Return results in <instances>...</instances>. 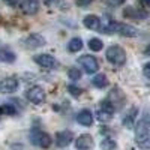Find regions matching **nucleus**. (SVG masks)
Instances as JSON below:
<instances>
[{"label":"nucleus","instance_id":"f8f14e48","mask_svg":"<svg viewBox=\"0 0 150 150\" xmlns=\"http://www.w3.org/2000/svg\"><path fill=\"white\" fill-rule=\"evenodd\" d=\"M21 11L27 15H35L39 11V0H23Z\"/></svg>","mask_w":150,"mask_h":150},{"label":"nucleus","instance_id":"cd10ccee","mask_svg":"<svg viewBox=\"0 0 150 150\" xmlns=\"http://www.w3.org/2000/svg\"><path fill=\"white\" fill-rule=\"evenodd\" d=\"M92 2H93V0H75V3H77L80 8H87Z\"/></svg>","mask_w":150,"mask_h":150},{"label":"nucleus","instance_id":"1a4fd4ad","mask_svg":"<svg viewBox=\"0 0 150 150\" xmlns=\"http://www.w3.org/2000/svg\"><path fill=\"white\" fill-rule=\"evenodd\" d=\"M17 89H18V80L15 77H6L0 81V93L11 95L17 92Z\"/></svg>","mask_w":150,"mask_h":150},{"label":"nucleus","instance_id":"39448f33","mask_svg":"<svg viewBox=\"0 0 150 150\" xmlns=\"http://www.w3.org/2000/svg\"><path fill=\"white\" fill-rule=\"evenodd\" d=\"M45 96H47L45 90L42 89V87H39V86H33V87H30V89L26 92V98L29 99L32 104H36V105L42 104L45 101Z\"/></svg>","mask_w":150,"mask_h":150},{"label":"nucleus","instance_id":"f03ea898","mask_svg":"<svg viewBox=\"0 0 150 150\" xmlns=\"http://www.w3.org/2000/svg\"><path fill=\"white\" fill-rule=\"evenodd\" d=\"M105 57L110 63H112L114 66H122L126 63V51L120 47V45H111L107 48Z\"/></svg>","mask_w":150,"mask_h":150},{"label":"nucleus","instance_id":"c756f323","mask_svg":"<svg viewBox=\"0 0 150 150\" xmlns=\"http://www.w3.org/2000/svg\"><path fill=\"white\" fill-rule=\"evenodd\" d=\"M3 2H5L6 5H9V6H17V5L20 3V0H3Z\"/></svg>","mask_w":150,"mask_h":150},{"label":"nucleus","instance_id":"0eeeda50","mask_svg":"<svg viewBox=\"0 0 150 150\" xmlns=\"http://www.w3.org/2000/svg\"><path fill=\"white\" fill-rule=\"evenodd\" d=\"M112 33H119L122 36H126V38H134L138 35V30L135 27L129 26V24H125V23H112Z\"/></svg>","mask_w":150,"mask_h":150},{"label":"nucleus","instance_id":"9b49d317","mask_svg":"<svg viewBox=\"0 0 150 150\" xmlns=\"http://www.w3.org/2000/svg\"><path fill=\"white\" fill-rule=\"evenodd\" d=\"M74 141V134L71 131H60L56 134V144L57 147H66Z\"/></svg>","mask_w":150,"mask_h":150},{"label":"nucleus","instance_id":"7ed1b4c3","mask_svg":"<svg viewBox=\"0 0 150 150\" xmlns=\"http://www.w3.org/2000/svg\"><path fill=\"white\" fill-rule=\"evenodd\" d=\"M30 141H32V144L41 147V149H48L53 143L51 137L44 131H33L30 134Z\"/></svg>","mask_w":150,"mask_h":150},{"label":"nucleus","instance_id":"f257e3e1","mask_svg":"<svg viewBox=\"0 0 150 150\" xmlns=\"http://www.w3.org/2000/svg\"><path fill=\"white\" fill-rule=\"evenodd\" d=\"M135 141L141 149H150V123L141 120L135 126Z\"/></svg>","mask_w":150,"mask_h":150},{"label":"nucleus","instance_id":"2f4dec72","mask_svg":"<svg viewBox=\"0 0 150 150\" xmlns=\"http://www.w3.org/2000/svg\"><path fill=\"white\" fill-rule=\"evenodd\" d=\"M144 54H146V56H150V44L146 47V50H144Z\"/></svg>","mask_w":150,"mask_h":150},{"label":"nucleus","instance_id":"4468645a","mask_svg":"<svg viewBox=\"0 0 150 150\" xmlns=\"http://www.w3.org/2000/svg\"><path fill=\"white\" fill-rule=\"evenodd\" d=\"M24 42H26V45L29 48H39V47L45 45V39L41 35H38V33H33L29 38H26V41H24Z\"/></svg>","mask_w":150,"mask_h":150},{"label":"nucleus","instance_id":"412c9836","mask_svg":"<svg viewBox=\"0 0 150 150\" xmlns=\"http://www.w3.org/2000/svg\"><path fill=\"white\" fill-rule=\"evenodd\" d=\"M96 117H98V120H99V122L107 123V122H110V120H111L112 112H110V111H107V110H104V108H99V110H98V112H96Z\"/></svg>","mask_w":150,"mask_h":150},{"label":"nucleus","instance_id":"4be33fe9","mask_svg":"<svg viewBox=\"0 0 150 150\" xmlns=\"http://www.w3.org/2000/svg\"><path fill=\"white\" fill-rule=\"evenodd\" d=\"M0 114H5V116H15L17 114V108L11 104H3L0 105Z\"/></svg>","mask_w":150,"mask_h":150},{"label":"nucleus","instance_id":"ddd939ff","mask_svg":"<svg viewBox=\"0 0 150 150\" xmlns=\"http://www.w3.org/2000/svg\"><path fill=\"white\" fill-rule=\"evenodd\" d=\"M77 122L83 126H92L93 123V114L90 110H81L77 114Z\"/></svg>","mask_w":150,"mask_h":150},{"label":"nucleus","instance_id":"b1692460","mask_svg":"<svg viewBox=\"0 0 150 150\" xmlns=\"http://www.w3.org/2000/svg\"><path fill=\"white\" fill-rule=\"evenodd\" d=\"M101 149L102 150H116L117 149V143L111 138H104L101 141Z\"/></svg>","mask_w":150,"mask_h":150},{"label":"nucleus","instance_id":"bb28decb","mask_svg":"<svg viewBox=\"0 0 150 150\" xmlns=\"http://www.w3.org/2000/svg\"><path fill=\"white\" fill-rule=\"evenodd\" d=\"M125 3V0H105V5L110 8H119Z\"/></svg>","mask_w":150,"mask_h":150},{"label":"nucleus","instance_id":"a878e982","mask_svg":"<svg viewBox=\"0 0 150 150\" xmlns=\"http://www.w3.org/2000/svg\"><path fill=\"white\" fill-rule=\"evenodd\" d=\"M68 92L72 95V96H80L81 93H83V90H81V87H78V86H75V84H69L68 86Z\"/></svg>","mask_w":150,"mask_h":150},{"label":"nucleus","instance_id":"aec40b11","mask_svg":"<svg viewBox=\"0 0 150 150\" xmlns=\"http://www.w3.org/2000/svg\"><path fill=\"white\" fill-rule=\"evenodd\" d=\"M137 112H138V111H137V108H131V111L123 117V125L126 128H134V120H135Z\"/></svg>","mask_w":150,"mask_h":150},{"label":"nucleus","instance_id":"c85d7f7f","mask_svg":"<svg viewBox=\"0 0 150 150\" xmlns=\"http://www.w3.org/2000/svg\"><path fill=\"white\" fill-rule=\"evenodd\" d=\"M143 74H144V77H146V78L150 80V62L144 65V68H143Z\"/></svg>","mask_w":150,"mask_h":150},{"label":"nucleus","instance_id":"20e7f679","mask_svg":"<svg viewBox=\"0 0 150 150\" xmlns=\"http://www.w3.org/2000/svg\"><path fill=\"white\" fill-rule=\"evenodd\" d=\"M78 63L84 68V71L87 74H96L99 69V62L96 57L90 56V54H84L78 59Z\"/></svg>","mask_w":150,"mask_h":150},{"label":"nucleus","instance_id":"423d86ee","mask_svg":"<svg viewBox=\"0 0 150 150\" xmlns=\"http://www.w3.org/2000/svg\"><path fill=\"white\" fill-rule=\"evenodd\" d=\"M35 63H38L41 68L45 69H56L59 68V62L56 57L50 56V54H38L35 56Z\"/></svg>","mask_w":150,"mask_h":150},{"label":"nucleus","instance_id":"a211bd4d","mask_svg":"<svg viewBox=\"0 0 150 150\" xmlns=\"http://www.w3.org/2000/svg\"><path fill=\"white\" fill-rule=\"evenodd\" d=\"M83 39H80V38H72V39L69 41L68 44V51L69 53H77V51H81L83 48Z\"/></svg>","mask_w":150,"mask_h":150},{"label":"nucleus","instance_id":"9d476101","mask_svg":"<svg viewBox=\"0 0 150 150\" xmlns=\"http://www.w3.org/2000/svg\"><path fill=\"white\" fill-rule=\"evenodd\" d=\"M95 146L93 137L90 134H81L77 140H75V147L77 150H90Z\"/></svg>","mask_w":150,"mask_h":150},{"label":"nucleus","instance_id":"5701e85b","mask_svg":"<svg viewBox=\"0 0 150 150\" xmlns=\"http://www.w3.org/2000/svg\"><path fill=\"white\" fill-rule=\"evenodd\" d=\"M89 48L92 50V51H101V50L104 48V42L99 39V38H92V39L89 41Z\"/></svg>","mask_w":150,"mask_h":150},{"label":"nucleus","instance_id":"6ab92c4d","mask_svg":"<svg viewBox=\"0 0 150 150\" xmlns=\"http://www.w3.org/2000/svg\"><path fill=\"white\" fill-rule=\"evenodd\" d=\"M125 15L129 17V18H135V20H143V18L147 17L144 12L135 9V8H126V9H125Z\"/></svg>","mask_w":150,"mask_h":150},{"label":"nucleus","instance_id":"dca6fc26","mask_svg":"<svg viewBox=\"0 0 150 150\" xmlns=\"http://www.w3.org/2000/svg\"><path fill=\"white\" fill-rule=\"evenodd\" d=\"M92 84L96 87V89H104V87L108 86V78L105 74H96L92 78Z\"/></svg>","mask_w":150,"mask_h":150},{"label":"nucleus","instance_id":"7c9ffc66","mask_svg":"<svg viewBox=\"0 0 150 150\" xmlns=\"http://www.w3.org/2000/svg\"><path fill=\"white\" fill-rule=\"evenodd\" d=\"M143 6H150V0H138Z\"/></svg>","mask_w":150,"mask_h":150},{"label":"nucleus","instance_id":"f3484780","mask_svg":"<svg viewBox=\"0 0 150 150\" xmlns=\"http://www.w3.org/2000/svg\"><path fill=\"white\" fill-rule=\"evenodd\" d=\"M17 56L9 50H0V63H14Z\"/></svg>","mask_w":150,"mask_h":150},{"label":"nucleus","instance_id":"2eb2a0df","mask_svg":"<svg viewBox=\"0 0 150 150\" xmlns=\"http://www.w3.org/2000/svg\"><path fill=\"white\" fill-rule=\"evenodd\" d=\"M83 23H84V27L90 29V30H98L99 24H101V20H99V17H96V15H87Z\"/></svg>","mask_w":150,"mask_h":150},{"label":"nucleus","instance_id":"6e6552de","mask_svg":"<svg viewBox=\"0 0 150 150\" xmlns=\"http://www.w3.org/2000/svg\"><path fill=\"white\" fill-rule=\"evenodd\" d=\"M108 101L111 102V105L114 107V110H120L123 105H125V102H126V96H125V93L120 90V89H112L110 93H108Z\"/></svg>","mask_w":150,"mask_h":150},{"label":"nucleus","instance_id":"393cba45","mask_svg":"<svg viewBox=\"0 0 150 150\" xmlns=\"http://www.w3.org/2000/svg\"><path fill=\"white\" fill-rule=\"evenodd\" d=\"M68 77H69V80H72V81H78V80L81 78V71L77 69V68H69V69H68Z\"/></svg>","mask_w":150,"mask_h":150}]
</instances>
